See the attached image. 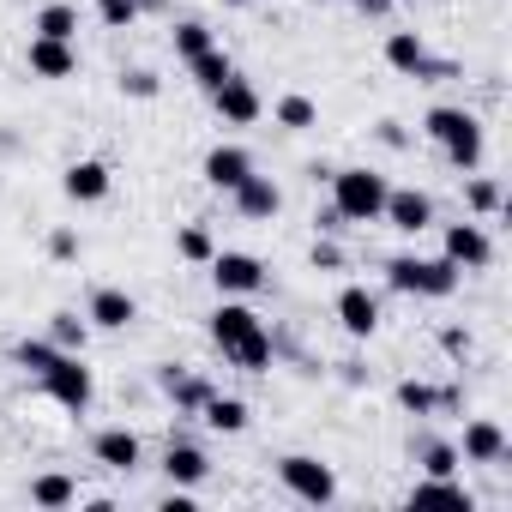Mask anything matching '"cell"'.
Instances as JSON below:
<instances>
[{
    "label": "cell",
    "instance_id": "6da1fadb",
    "mask_svg": "<svg viewBox=\"0 0 512 512\" xmlns=\"http://www.w3.org/2000/svg\"><path fill=\"white\" fill-rule=\"evenodd\" d=\"M211 344L241 374H266L272 368V332H266V320L253 314L241 296H223V308L211 314Z\"/></svg>",
    "mask_w": 512,
    "mask_h": 512
},
{
    "label": "cell",
    "instance_id": "7a4b0ae2",
    "mask_svg": "<svg viewBox=\"0 0 512 512\" xmlns=\"http://www.w3.org/2000/svg\"><path fill=\"white\" fill-rule=\"evenodd\" d=\"M422 133L446 151V163L452 169H476L482 163V151H488V139H482V121L470 115V109H452V103H440V109H428V121H422Z\"/></svg>",
    "mask_w": 512,
    "mask_h": 512
},
{
    "label": "cell",
    "instance_id": "3957f363",
    "mask_svg": "<svg viewBox=\"0 0 512 512\" xmlns=\"http://www.w3.org/2000/svg\"><path fill=\"white\" fill-rule=\"evenodd\" d=\"M458 266L446 260H416V253H398V260H386V284L398 290V296H422V302H446L452 290H458Z\"/></svg>",
    "mask_w": 512,
    "mask_h": 512
},
{
    "label": "cell",
    "instance_id": "277c9868",
    "mask_svg": "<svg viewBox=\"0 0 512 512\" xmlns=\"http://www.w3.org/2000/svg\"><path fill=\"white\" fill-rule=\"evenodd\" d=\"M326 181H332V211L344 223H380V211H386V175H374V169H332Z\"/></svg>",
    "mask_w": 512,
    "mask_h": 512
},
{
    "label": "cell",
    "instance_id": "5b68a950",
    "mask_svg": "<svg viewBox=\"0 0 512 512\" xmlns=\"http://www.w3.org/2000/svg\"><path fill=\"white\" fill-rule=\"evenodd\" d=\"M43 392H49V398H55L61 410L85 416V410H91V398H97V386H91V368H85V356L61 350V356H55V368L43 374Z\"/></svg>",
    "mask_w": 512,
    "mask_h": 512
},
{
    "label": "cell",
    "instance_id": "8992f818",
    "mask_svg": "<svg viewBox=\"0 0 512 512\" xmlns=\"http://www.w3.org/2000/svg\"><path fill=\"white\" fill-rule=\"evenodd\" d=\"M278 482H284L296 500H308V506H332V500H338V476H332L320 458H308V452L278 458Z\"/></svg>",
    "mask_w": 512,
    "mask_h": 512
},
{
    "label": "cell",
    "instance_id": "52a82bcc",
    "mask_svg": "<svg viewBox=\"0 0 512 512\" xmlns=\"http://www.w3.org/2000/svg\"><path fill=\"white\" fill-rule=\"evenodd\" d=\"M211 284L223 296H260L266 290V266L253 253H211Z\"/></svg>",
    "mask_w": 512,
    "mask_h": 512
},
{
    "label": "cell",
    "instance_id": "ba28073f",
    "mask_svg": "<svg viewBox=\"0 0 512 512\" xmlns=\"http://www.w3.org/2000/svg\"><path fill=\"white\" fill-rule=\"evenodd\" d=\"M398 235H422L434 223V199L422 187H386V211H380Z\"/></svg>",
    "mask_w": 512,
    "mask_h": 512
},
{
    "label": "cell",
    "instance_id": "9c48e42d",
    "mask_svg": "<svg viewBox=\"0 0 512 512\" xmlns=\"http://www.w3.org/2000/svg\"><path fill=\"white\" fill-rule=\"evenodd\" d=\"M211 109H217V115H223L229 127H253V121H260V115H266V103H260V91H253V85H247L241 73H229V79H223V85L211 91Z\"/></svg>",
    "mask_w": 512,
    "mask_h": 512
},
{
    "label": "cell",
    "instance_id": "30bf717a",
    "mask_svg": "<svg viewBox=\"0 0 512 512\" xmlns=\"http://www.w3.org/2000/svg\"><path fill=\"white\" fill-rule=\"evenodd\" d=\"M446 260H452L458 272H482V266L494 260L488 229H482V223H446Z\"/></svg>",
    "mask_w": 512,
    "mask_h": 512
},
{
    "label": "cell",
    "instance_id": "8fae6325",
    "mask_svg": "<svg viewBox=\"0 0 512 512\" xmlns=\"http://www.w3.org/2000/svg\"><path fill=\"white\" fill-rule=\"evenodd\" d=\"M229 199H235V211H241L247 223H272V217L284 211V193H278V181H272V175H247Z\"/></svg>",
    "mask_w": 512,
    "mask_h": 512
},
{
    "label": "cell",
    "instance_id": "7c38bea8",
    "mask_svg": "<svg viewBox=\"0 0 512 512\" xmlns=\"http://www.w3.org/2000/svg\"><path fill=\"white\" fill-rule=\"evenodd\" d=\"M85 320H91V326H103V332H127V326L139 320V302H133L127 290L103 284V290H91V302H85Z\"/></svg>",
    "mask_w": 512,
    "mask_h": 512
},
{
    "label": "cell",
    "instance_id": "4fadbf2b",
    "mask_svg": "<svg viewBox=\"0 0 512 512\" xmlns=\"http://www.w3.org/2000/svg\"><path fill=\"white\" fill-rule=\"evenodd\" d=\"M386 67H392V73H410V79L446 73V67H434V61H428V43H422L416 31H392V37H386Z\"/></svg>",
    "mask_w": 512,
    "mask_h": 512
},
{
    "label": "cell",
    "instance_id": "5bb4252c",
    "mask_svg": "<svg viewBox=\"0 0 512 512\" xmlns=\"http://www.w3.org/2000/svg\"><path fill=\"white\" fill-rule=\"evenodd\" d=\"M247 175H253V157H247L241 145H211V151H205V181H211L217 193H235Z\"/></svg>",
    "mask_w": 512,
    "mask_h": 512
},
{
    "label": "cell",
    "instance_id": "9a60e30c",
    "mask_svg": "<svg viewBox=\"0 0 512 512\" xmlns=\"http://www.w3.org/2000/svg\"><path fill=\"white\" fill-rule=\"evenodd\" d=\"M25 61H31V73H37V79H73V73H79L73 43H55V37H31Z\"/></svg>",
    "mask_w": 512,
    "mask_h": 512
},
{
    "label": "cell",
    "instance_id": "2e32d148",
    "mask_svg": "<svg viewBox=\"0 0 512 512\" xmlns=\"http://www.w3.org/2000/svg\"><path fill=\"white\" fill-rule=\"evenodd\" d=\"M61 193H67L73 205H97V199H109V163H97V157L73 163V169L61 175Z\"/></svg>",
    "mask_w": 512,
    "mask_h": 512
},
{
    "label": "cell",
    "instance_id": "e0dca14e",
    "mask_svg": "<svg viewBox=\"0 0 512 512\" xmlns=\"http://www.w3.org/2000/svg\"><path fill=\"white\" fill-rule=\"evenodd\" d=\"M338 320H344L350 338H374L380 332V302L362 284H350V290H338Z\"/></svg>",
    "mask_w": 512,
    "mask_h": 512
},
{
    "label": "cell",
    "instance_id": "ac0fdd59",
    "mask_svg": "<svg viewBox=\"0 0 512 512\" xmlns=\"http://www.w3.org/2000/svg\"><path fill=\"white\" fill-rule=\"evenodd\" d=\"M458 458H464V464H500V458H506V428H500V422H488V416H476V422L464 428Z\"/></svg>",
    "mask_w": 512,
    "mask_h": 512
},
{
    "label": "cell",
    "instance_id": "d6986e66",
    "mask_svg": "<svg viewBox=\"0 0 512 512\" xmlns=\"http://www.w3.org/2000/svg\"><path fill=\"white\" fill-rule=\"evenodd\" d=\"M91 452H97V464H109V470H139V434H133V428H103V434L91 440Z\"/></svg>",
    "mask_w": 512,
    "mask_h": 512
},
{
    "label": "cell",
    "instance_id": "ffe728a7",
    "mask_svg": "<svg viewBox=\"0 0 512 512\" xmlns=\"http://www.w3.org/2000/svg\"><path fill=\"white\" fill-rule=\"evenodd\" d=\"M163 470H169V482H175V488H199L211 464H205V452H199V446H169V452H163Z\"/></svg>",
    "mask_w": 512,
    "mask_h": 512
},
{
    "label": "cell",
    "instance_id": "44dd1931",
    "mask_svg": "<svg viewBox=\"0 0 512 512\" xmlns=\"http://www.w3.org/2000/svg\"><path fill=\"white\" fill-rule=\"evenodd\" d=\"M199 416H205L211 434H241V428H247V404H241V398H217V392H211V398L199 404Z\"/></svg>",
    "mask_w": 512,
    "mask_h": 512
},
{
    "label": "cell",
    "instance_id": "7402d4cb",
    "mask_svg": "<svg viewBox=\"0 0 512 512\" xmlns=\"http://www.w3.org/2000/svg\"><path fill=\"white\" fill-rule=\"evenodd\" d=\"M187 73H193V85H199V91L211 97V91H217V85H223V79H229L235 67H229V55H223V49L211 43V49H199V55L187 61Z\"/></svg>",
    "mask_w": 512,
    "mask_h": 512
},
{
    "label": "cell",
    "instance_id": "603a6c76",
    "mask_svg": "<svg viewBox=\"0 0 512 512\" xmlns=\"http://www.w3.org/2000/svg\"><path fill=\"white\" fill-rule=\"evenodd\" d=\"M85 338H91V320H79L73 308L49 314V344H55V350H73V356H85Z\"/></svg>",
    "mask_w": 512,
    "mask_h": 512
},
{
    "label": "cell",
    "instance_id": "cb8c5ba5",
    "mask_svg": "<svg viewBox=\"0 0 512 512\" xmlns=\"http://www.w3.org/2000/svg\"><path fill=\"white\" fill-rule=\"evenodd\" d=\"M73 500H79V482H73V476H61V470H49V476H37V482H31V506L61 512V506H73Z\"/></svg>",
    "mask_w": 512,
    "mask_h": 512
},
{
    "label": "cell",
    "instance_id": "d4e9b609",
    "mask_svg": "<svg viewBox=\"0 0 512 512\" xmlns=\"http://www.w3.org/2000/svg\"><path fill=\"white\" fill-rule=\"evenodd\" d=\"M37 37H55V43H73L79 37V7H67V0H55V7H43L37 13V25H31Z\"/></svg>",
    "mask_w": 512,
    "mask_h": 512
},
{
    "label": "cell",
    "instance_id": "484cf974",
    "mask_svg": "<svg viewBox=\"0 0 512 512\" xmlns=\"http://www.w3.org/2000/svg\"><path fill=\"white\" fill-rule=\"evenodd\" d=\"M398 404L416 410V416H434V410H452L458 392H434V386H422V380H404V386H398Z\"/></svg>",
    "mask_w": 512,
    "mask_h": 512
},
{
    "label": "cell",
    "instance_id": "4316f807",
    "mask_svg": "<svg viewBox=\"0 0 512 512\" xmlns=\"http://www.w3.org/2000/svg\"><path fill=\"white\" fill-rule=\"evenodd\" d=\"M157 386H163V392H169L181 410H199V404L211 398V386H205V380H187L181 368H163V374H157Z\"/></svg>",
    "mask_w": 512,
    "mask_h": 512
},
{
    "label": "cell",
    "instance_id": "83f0119b",
    "mask_svg": "<svg viewBox=\"0 0 512 512\" xmlns=\"http://www.w3.org/2000/svg\"><path fill=\"white\" fill-rule=\"evenodd\" d=\"M428 500H440V506H464V512H470V494H464V482H452V476H428V482H416L410 506H428Z\"/></svg>",
    "mask_w": 512,
    "mask_h": 512
},
{
    "label": "cell",
    "instance_id": "f1b7e54d",
    "mask_svg": "<svg viewBox=\"0 0 512 512\" xmlns=\"http://www.w3.org/2000/svg\"><path fill=\"white\" fill-rule=\"evenodd\" d=\"M278 127H290V133H308L314 121H320V109H314V97H302V91H290V97H278Z\"/></svg>",
    "mask_w": 512,
    "mask_h": 512
},
{
    "label": "cell",
    "instance_id": "f546056e",
    "mask_svg": "<svg viewBox=\"0 0 512 512\" xmlns=\"http://www.w3.org/2000/svg\"><path fill=\"white\" fill-rule=\"evenodd\" d=\"M55 356H61V350H55V344H49V338H25V344H19V350H13V362H19V368H31V374H37V380H43V374H49V368H55Z\"/></svg>",
    "mask_w": 512,
    "mask_h": 512
},
{
    "label": "cell",
    "instance_id": "4dcf8cb0",
    "mask_svg": "<svg viewBox=\"0 0 512 512\" xmlns=\"http://www.w3.org/2000/svg\"><path fill=\"white\" fill-rule=\"evenodd\" d=\"M416 458H422L428 476H452V470H458V446H452V440H422Z\"/></svg>",
    "mask_w": 512,
    "mask_h": 512
},
{
    "label": "cell",
    "instance_id": "1f68e13d",
    "mask_svg": "<svg viewBox=\"0 0 512 512\" xmlns=\"http://www.w3.org/2000/svg\"><path fill=\"white\" fill-rule=\"evenodd\" d=\"M175 253H181V260H193V266H211V253H217V247H211V235L193 223V229L175 235Z\"/></svg>",
    "mask_w": 512,
    "mask_h": 512
},
{
    "label": "cell",
    "instance_id": "d6a6232c",
    "mask_svg": "<svg viewBox=\"0 0 512 512\" xmlns=\"http://www.w3.org/2000/svg\"><path fill=\"white\" fill-rule=\"evenodd\" d=\"M199 49H211V31H205L199 19H187V25H175V55H181V61H193Z\"/></svg>",
    "mask_w": 512,
    "mask_h": 512
},
{
    "label": "cell",
    "instance_id": "836d02e7",
    "mask_svg": "<svg viewBox=\"0 0 512 512\" xmlns=\"http://www.w3.org/2000/svg\"><path fill=\"white\" fill-rule=\"evenodd\" d=\"M97 19H103L109 31H127V25L139 19V0H97Z\"/></svg>",
    "mask_w": 512,
    "mask_h": 512
},
{
    "label": "cell",
    "instance_id": "e575fe53",
    "mask_svg": "<svg viewBox=\"0 0 512 512\" xmlns=\"http://www.w3.org/2000/svg\"><path fill=\"white\" fill-rule=\"evenodd\" d=\"M464 199H470V211H482V217H488V211H500V187H494V181H482V175L464 187Z\"/></svg>",
    "mask_w": 512,
    "mask_h": 512
},
{
    "label": "cell",
    "instance_id": "d590c367",
    "mask_svg": "<svg viewBox=\"0 0 512 512\" xmlns=\"http://www.w3.org/2000/svg\"><path fill=\"white\" fill-rule=\"evenodd\" d=\"M121 91H127V97H157V73H127Z\"/></svg>",
    "mask_w": 512,
    "mask_h": 512
},
{
    "label": "cell",
    "instance_id": "8d00e7d4",
    "mask_svg": "<svg viewBox=\"0 0 512 512\" xmlns=\"http://www.w3.org/2000/svg\"><path fill=\"white\" fill-rule=\"evenodd\" d=\"M49 253H55V260H73V253H79V235H73V229H55V235H49Z\"/></svg>",
    "mask_w": 512,
    "mask_h": 512
},
{
    "label": "cell",
    "instance_id": "74e56055",
    "mask_svg": "<svg viewBox=\"0 0 512 512\" xmlns=\"http://www.w3.org/2000/svg\"><path fill=\"white\" fill-rule=\"evenodd\" d=\"M314 266H320V272H338V266H344V253H338L332 241H314Z\"/></svg>",
    "mask_w": 512,
    "mask_h": 512
},
{
    "label": "cell",
    "instance_id": "f35d334b",
    "mask_svg": "<svg viewBox=\"0 0 512 512\" xmlns=\"http://www.w3.org/2000/svg\"><path fill=\"white\" fill-rule=\"evenodd\" d=\"M398 0H356V13H368V19H380V13H392Z\"/></svg>",
    "mask_w": 512,
    "mask_h": 512
},
{
    "label": "cell",
    "instance_id": "ab89813d",
    "mask_svg": "<svg viewBox=\"0 0 512 512\" xmlns=\"http://www.w3.org/2000/svg\"><path fill=\"white\" fill-rule=\"evenodd\" d=\"M163 512H193V494H187V488H181V494H169V500H163Z\"/></svg>",
    "mask_w": 512,
    "mask_h": 512
},
{
    "label": "cell",
    "instance_id": "60d3db41",
    "mask_svg": "<svg viewBox=\"0 0 512 512\" xmlns=\"http://www.w3.org/2000/svg\"><path fill=\"white\" fill-rule=\"evenodd\" d=\"M223 7H247V0H223Z\"/></svg>",
    "mask_w": 512,
    "mask_h": 512
}]
</instances>
